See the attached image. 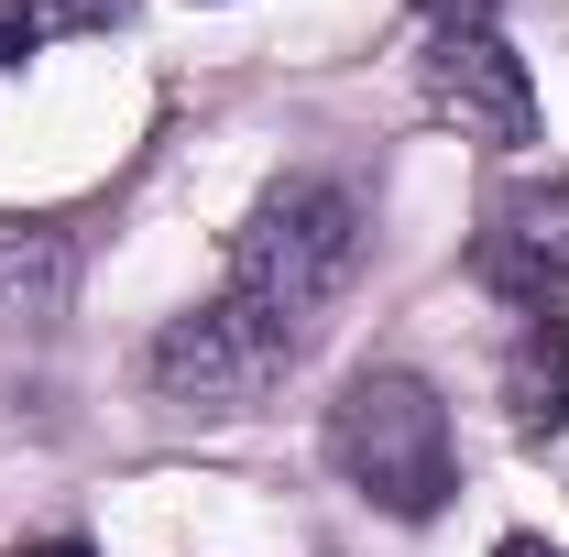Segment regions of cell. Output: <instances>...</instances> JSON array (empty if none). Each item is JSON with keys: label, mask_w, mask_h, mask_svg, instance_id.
Instances as JSON below:
<instances>
[{"label": "cell", "mask_w": 569, "mask_h": 557, "mask_svg": "<svg viewBox=\"0 0 569 557\" xmlns=\"http://www.w3.org/2000/svg\"><path fill=\"white\" fill-rule=\"evenodd\" d=\"M361 252H372L361 186H340V175H284L274 198L241 219V241H230V295L307 340V317H318L329 295H351Z\"/></svg>", "instance_id": "6da1fadb"}, {"label": "cell", "mask_w": 569, "mask_h": 557, "mask_svg": "<svg viewBox=\"0 0 569 557\" xmlns=\"http://www.w3.org/2000/svg\"><path fill=\"white\" fill-rule=\"evenodd\" d=\"M329 470H340L372 514H395V525L449 514V492H460V437H449L438 383H427V372H351L340 405H329Z\"/></svg>", "instance_id": "7a4b0ae2"}, {"label": "cell", "mask_w": 569, "mask_h": 557, "mask_svg": "<svg viewBox=\"0 0 569 557\" xmlns=\"http://www.w3.org/2000/svg\"><path fill=\"white\" fill-rule=\"evenodd\" d=\"M296 328H274L263 306H241L230 284H219L209 306H187V317H164V340H153V394L164 405H198V416H241V405H263L284 372H296Z\"/></svg>", "instance_id": "3957f363"}, {"label": "cell", "mask_w": 569, "mask_h": 557, "mask_svg": "<svg viewBox=\"0 0 569 557\" xmlns=\"http://www.w3.org/2000/svg\"><path fill=\"white\" fill-rule=\"evenodd\" d=\"M427 99H438V121H460V132L493 142V153L537 142V77H526V55L503 44L493 22H449L427 44Z\"/></svg>", "instance_id": "277c9868"}, {"label": "cell", "mask_w": 569, "mask_h": 557, "mask_svg": "<svg viewBox=\"0 0 569 557\" xmlns=\"http://www.w3.org/2000/svg\"><path fill=\"white\" fill-rule=\"evenodd\" d=\"M493 274L569 284V175H548V186H515V198H503V230H493Z\"/></svg>", "instance_id": "5b68a950"}, {"label": "cell", "mask_w": 569, "mask_h": 557, "mask_svg": "<svg viewBox=\"0 0 569 557\" xmlns=\"http://www.w3.org/2000/svg\"><path fill=\"white\" fill-rule=\"evenodd\" d=\"M503 405H515L526 437L569 426V317H526L515 328V350H503Z\"/></svg>", "instance_id": "8992f818"}, {"label": "cell", "mask_w": 569, "mask_h": 557, "mask_svg": "<svg viewBox=\"0 0 569 557\" xmlns=\"http://www.w3.org/2000/svg\"><path fill=\"white\" fill-rule=\"evenodd\" d=\"M121 11H132V0H33V22H44V33H110Z\"/></svg>", "instance_id": "52a82bcc"}, {"label": "cell", "mask_w": 569, "mask_h": 557, "mask_svg": "<svg viewBox=\"0 0 569 557\" xmlns=\"http://www.w3.org/2000/svg\"><path fill=\"white\" fill-rule=\"evenodd\" d=\"M33 44H44V22H33V0H0V77L22 67Z\"/></svg>", "instance_id": "ba28073f"}, {"label": "cell", "mask_w": 569, "mask_h": 557, "mask_svg": "<svg viewBox=\"0 0 569 557\" xmlns=\"http://www.w3.org/2000/svg\"><path fill=\"white\" fill-rule=\"evenodd\" d=\"M427 22H438V33H449V22H493V0H417Z\"/></svg>", "instance_id": "9c48e42d"}, {"label": "cell", "mask_w": 569, "mask_h": 557, "mask_svg": "<svg viewBox=\"0 0 569 557\" xmlns=\"http://www.w3.org/2000/svg\"><path fill=\"white\" fill-rule=\"evenodd\" d=\"M22 557H88V536H44V547H22Z\"/></svg>", "instance_id": "30bf717a"}, {"label": "cell", "mask_w": 569, "mask_h": 557, "mask_svg": "<svg viewBox=\"0 0 569 557\" xmlns=\"http://www.w3.org/2000/svg\"><path fill=\"white\" fill-rule=\"evenodd\" d=\"M493 557H559V547H537V536H503V547Z\"/></svg>", "instance_id": "8fae6325"}]
</instances>
